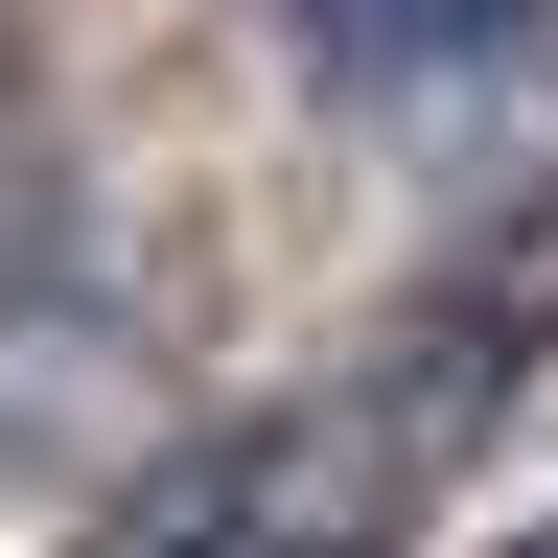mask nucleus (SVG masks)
I'll list each match as a JSON object with an SVG mask.
<instances>
[{
  "instance_id": "1",
  "label": "nucleus",
  "mask_w": 558,
  "mask_h": 558,
  "mask_svg": "<svg viewBox=\"0 0 558 558\" xmlns=\"http://www.w3.org/2000/svg\"><path fill=\"white\" fill-rule=\"evenodd\" d=\"M535 326H558V256L442 279V303H418V326H373L349 373H303L279 418H233L209 465H163L117 558H396V535L465 488V442L512 418Z\"/></svg>"
},
{
  "instance_id": "2",
  "label": "nucleus",
  "mask_w": 558,
  "mask_h": 558,
  "mask_svg": "<svg viewBox=\"0 0 558 558\" xmlns=\"http://www.w3.org/2000/svg\"><path fill=\"white\" fill-rule=\"evenodd\" d=\"M326 94H396V117H465V94H535L558 70V0H303Z\"/></svg>"
}]
</instances>
